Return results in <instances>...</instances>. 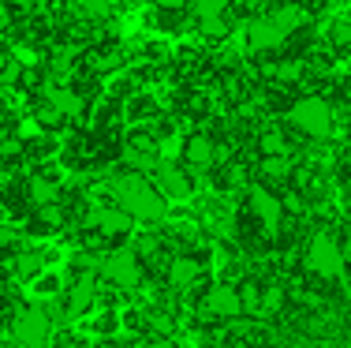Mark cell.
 <instances>
[{"label":"cell","mask_w":351,"mask_h":348,"mask_svg":"<svg viewBox=\"0 0 351 348\" xmlns=\"http://www.w3.org/2000/svg\"><path fill=\"white\" fill-rule=\"evenodd\" d=\"M15 244H19V232L8 229V225H0V255H8Z\"/></svg>","instance_id":"d6986e66"},{"label":"cell","mask_w":351,"mask_h":348,"mask_svg":"<svg viewBox=\"0 0 351 348\" xmlns=\"http://www.w3.org/2000/svg\"><path fill=\"white\" fill-rule=\"evenodd\" d=\"M112 198L131 221H138V225H157V221H165V213H169L165 195L154 187V180H149L146 172H120V176L112 180Z\"/></svg>","instance_id":"6da1fadb"},{"label":"cell","mask_w":351,"mask_h":348,"mask_svg":"<svg viewBox=\"0 0 351 348\" xmlns=\"http://www.w3.org/2000/svg\"><path fill=\"white\" fill-rule=\"evenodd\" d=\"M86 229H97L101 236L112 240V236H128V232L135 229V221H131L120 206H97V210H90Z\"/></svg>","instance_id":"9c48e42d"},{"label":"cell","mask_w":351,"mask_h":348,"mask_svg":"<svg viewBox=\"0 0 351 348\" xmlns=\"http://www.w3.org/2000/svg\"><path fill=\"white\" fill-rule=\"evenodd\" d=\"M53 337V314L45 308H19L12 318V341L19 348H49Z\"/></svg>","instance_id":"3957f363"},{"label":"cell","mask_w":351,"mask_h":348,"mask_svg":"<svg viewBox=\"0 0 351 348\" xmlns=\"http://www.w3.org/2000/svg\"><path fill=\"white\" fill-rule=\"evenodd\" d=\"M56 198V187L45 184V180H34V202H53Z\"/></svg>","instance_id":"ffe728a7"},{"label":"cell","mask_w":351,"mask_h":348,"mask_svg":"<svg viewBox=\"0 0 351 348\" xmlns=\"http://www.w3.org/2000/svg\"><path fill=\"white\" fill-rule=\"evenodd\" d=\"M262 176L265 180H288L291 176V161L288 157H262Z\"/></svg>","instance_id":"9a60e30c"},{"label":"cell","mask_w":351,"mask_h":348,"mask_svg":"<svg viewBox=\"0 0 351 348\" xmlns=\"http://www.w3.org/2000/svg\"><path fill=\"white\" fill-rule=\"evenodd\" d=\"M79 8L90 15V19H101V15L108 12V0H79Z\"/></svg>","instance_id":"ac0fdd59"},{"label":"cell","mask_w":351,"mask_h":348,"mask_svg":"<svg viewBox=\"0 0 351 348\" xmlns=\"http://www.w3.org/2000/svg\"><path fill=\"white\" fill-rule=\"evenodd\" d=\"M262 150H265V157H288V135L280 128H269L262 135Z\"/></svg>","instance_id":"5bb4252c"},{"label":"cell","mask_w":351,"mask_h":348,"mask_svg":"<svg viewBox=\"0 0 351 348\" xmlns=\"http://www.w3.org/2000/svg\"><path fill=\"white\" fill-rule=\"evenodd\" d=\"M131 348H176V345L169 341V337H138Z\"/></svg>","instance_id":"44dd1931"},{"label":"cell","mask_w":351,"mask_h":348,"mask_svg":"<svg viewBox=\"0 0 351 348\" xmlns=\"http://www.w3.org/2000/svg\"><path fill=\"white\" fill-rule=\"evenodd\" d=\"M149 4H154V8H165V12H180L187 0H149Z\"/></svg>","instance_id":"603a6c76"},{"label":"cell","mask_w":351,"mask_h":348,"mask_svg":"<svg viewBox=\"0 0 351 348\" xmlns=\"http://www.w3.org/2000/svg\"><path fill=\"white\" fill-rule=\"evenodd\" d=\"M94 292H97V285H94V277H75L71 281V292H68V303H64V311H68V318H82L90 308H94Z\"/></svg>","instance_id":"7c38bea8"},{"label":"cell","mask_w":351,"mask_h":348,"mask_svg":"<svg viewBox=\"0 0 351 348\" xmlns=\"http://www.w3.org/2000/svg\"><path fill=\"white\" fill-rule=\"evenodd\" d=\"M348 165H351V146H348Z\"/></svg>","instance_id":"cb8c5ba5"},{"label":"cell","mask_w":351,"mask_h":348,"mask_svg":"<svg viewBox=\"0 0 351 348\" xmlns=\"http://www.w3.org/2000/svg\"><path fill=\"white\" fill-rule=\"evenodd\" d=\"M101 281H108L112 288H138L142 281V259L135 247H116L101 259Z\"/></svg>","instance_id":"5b68a950"},{"label":"cell","mask_w":351,"mask_h":348,"mask_svg":"<svg viewBox=\"0 0 351 348\" xmlns=\"http://www.w3.org/2000/svg\"><path fill=\"white\" fill-rule=\"evenodd\" d=\"M38 266H41L38 255H19V266H15V270H19V277H34Z\"/></svg>","instance_id":"e0dca14e"},{"label":"cell","mask_w":351,"mask_h":348,"mask_svg":"<svg viewBox=\"0 0 351 348\" xmlns=\"http://www.w3.org/2000/svg\"><path fill=\"white\" fill-rule=\"evenodd\" d=\"M154 187L165 195V202H169V198L183 202V198H191V192H195L187 169H180L176 161H157V169H154Z\"/></svg>","instance_id":"52a82bcc"},{"label":"cell","mask_w":351,"mask_h":348,"mask_svg":"<svg viewBox=\"0 0 351 348\" xmlns=\"http://www.w3.org/2000/svg\"><path fill=\"white\" fill-rule=\"evenodd\" d=\"M291 128H299L306 139H329L332 131V105L325 102V97H299L295 105H291L288 113Z\"/></svg>","instance_id":"7a4b0ae2"},{"label":"cell","mask_w":351,"mask_h":348,"mask_svg":"<svg viewBox=\"0 0 351 348\" xmlns=\"http://www.w3.org/2000/svg\"><path fill=\"white\" fill-rule=\"evenodd\" d=\"M332 38H337L340 45H351V23H337V27H332Z\"/></svg>","instance_id":"7402d4cb"},{"label":"cell","mask_w":351,"mask_h":348,"mask_svg":"<svg viewBox=\"0 0 351 348\" xmlns=\"http://www.w3.org/2000/svg\"><path fill=\"white\" fill-rule=\"evenodd\" d=\"M250 213H254L265 229H277L284 221V202L269 192V187H250Z\"/></svg>","instance_id":"30bf717a"},{"label":"cell","mask_w":351,"mask_h":348,"mask_svg":"<svg viewBox=\"0 0 351 348\" xmlns=\"http://www.w3.org/2000/svg\"><path fill=\"white\" fill-rule=\"evenodd\" d=\"M303 262H306V270L322 281H337L340 273H344V251H340V244L329 232H317L311 244H306Z\"/></svg>","instance_id":"277c9868"},{"label":"cell","mask_w":351,"mask_h":348,"mask_svg":"<svg viewBox=\"0 0 351 348\" xmlns=\"http://www.w3.org/2000/svg\"><path fill=\"white\" fill-rule=\"evenodd\" d=\"M288 38L291 34L280 27L277 19H273V15H258V19L247 23V41H250L254 53H273V49H280Z\"/></svg>","instance_id":"ba28073f"},{"label":"cell","mask_w":351,"mask_h":348,"mask_svg":"<svg viewBox=\"0 0 351 348\" xmlns=\"http://www.w3.org/2000/svg\"><path fill=\"white\" fill-rule=\"evenodd\" d=\"M198 311H202V318H210V322L239 318V311H243V296H239V288H236V285H228V281H221V285H213L210 292L202 296V303H198Z\"/></svg>","instance_id":"8992f818"},{"label":"cell","mask_w":351,"mask_h":348,"mask_svg":"<svg viewBox=\"0 0 351 348\" xmlns=\"http://www.w3.org/2000/svg\"><path fill=\"white\" fill-rule=\"evenodd\" d=\"M228 8H232V0H198V19H202V23L224 19Z\"/></svg>","instance_id":"2e32d148"},{"label":"cell","mask_w":351,"mask_h":348,"mask_svg":"<svg viewBox=\"0 0 351 348\" xmlns=\"http://www.w3.org/2000/svg\"><path fill=\"white\" fill-rule=\"evenodd\" d=\"M183 161L191 165V169H210L217 161V143L206 131H195V135H187V143H183Z\"/></svg>","instance_id":"8fae6325"},{"label":"cell","mask_w":351,"mask_h":348,"mask_svg":"<svg viewBox=\"0 0 351 348\" xmlns=\"http://www.w3.org/2000/svg\"><path fill=\"white\" fill-rule=\"evenodd\" d=\"M202 273H206V266L198 259H191V255H176V259L169 262V281H172L176 288L198 285V281H202Z\"/></svg>","instance_id":"4fadbf2b"}]
</instances>
